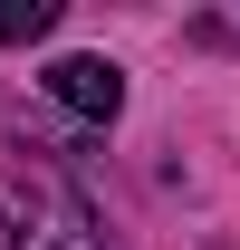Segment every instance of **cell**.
Wrapping results in <instances>:
<instances>
[{
  "mask_svg": "<svg viewBox=\"0 0 240 250\" xmlns=\"http://www.w3.org/2000/svg\"><path fill=\"white\" fill-rule=\"evenodd\" d=\"M0 241L10 250H116V231L96 221V202L58 164H39L29 145H10L0 154Z\"/></svg>",
  "mask_w": 240,
  "mask_h": 250,
  "instance_id": "obj_1",
  "label": "cell"
},
{
  "mask_svg": "<svg viewBox=\"0 0 240 250\" xmlns=\"http://www.w3.org/2000/svg\"><path fill=\"white\" fill-rule=\"evenodd\" d=\"M48 96H58L67 116H87V125H116L125 67H116V58H58V67H48Z\"/></svg>",
  "mask_w": 240,
  "mask_h": 250,
  "instance_id": "obj_2",
  "label": "cell"
},
{
  "mask_svg": "<svg viewBox=\"0 0 240 250\" xmlns=\"http://www.w3.org/2000/svg\"><path fill=\"white\" fill-rule=\"evenodd\" d=\"M58 29V0H0V48H20V39H48Z\"/></svg>",
  "mask_w": 240,
  "mask_h": 250,
  "instance_id": "obj_3",
  "label": "cell"
}]
</instances>
